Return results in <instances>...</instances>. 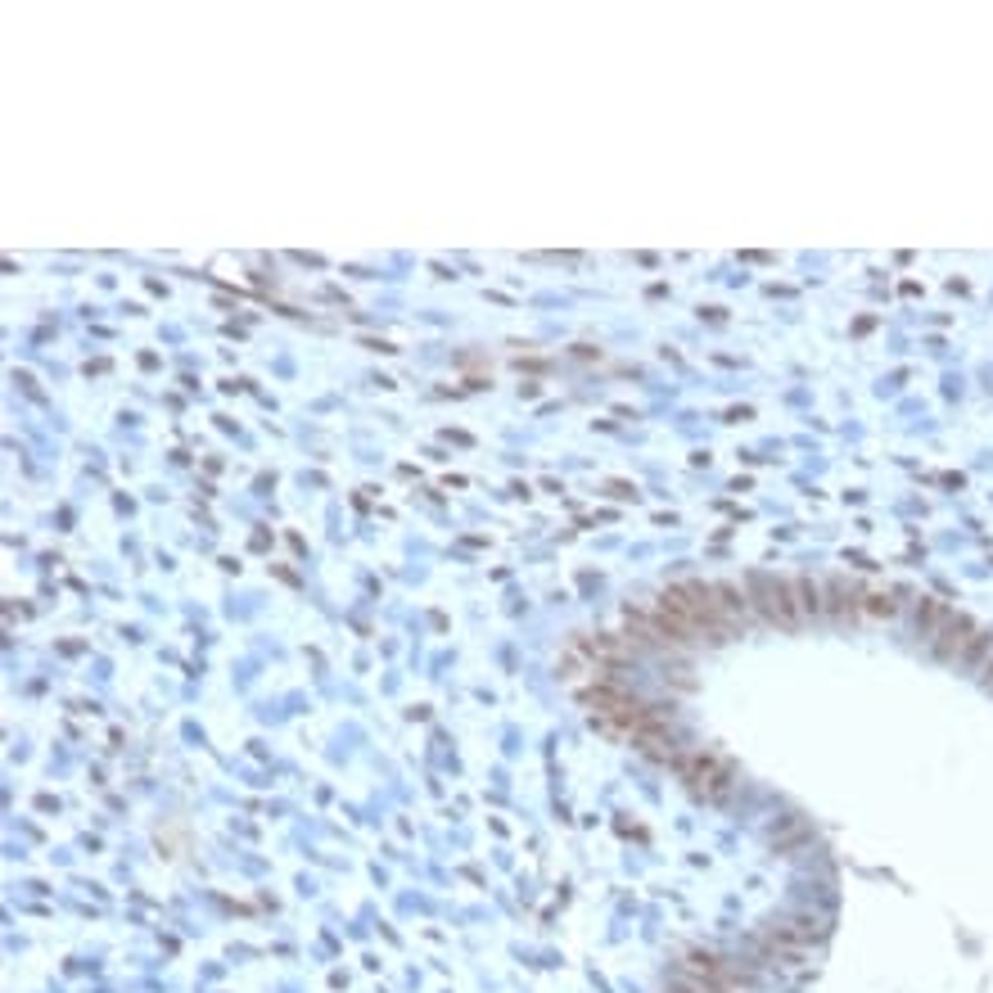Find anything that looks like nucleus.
I'll list each match as a JSON object with an SVG mask.
<instances>
[{
    "instance_id": "f257e3e1",
    "label": "nucleus",
    "mask_w": 993,
    "mask_h": 993,
    "mask_svg": "<svg viewBox=\"0 0 993 993\" xmlns=\"http://www.w3.org/2000/svg\"><path fill=\"white\" fill-rule=\"evenodd\" d=\"M659 606H669L678 619H687L696 628L700 641H722L731 628L718 610V597H714V583H696V578H682V583H674L665 597H659Z\"/></svg>"
},
{
    "instance_id": "f03ea898",
    "label": "nucleus",
    "mask_w": 993,
    "mask_h": 993,
    "mask_svg": "<svg viewBox=\"0 0 993 993\" xmlns=\"http://www.w3.org/2000/svg\"><path fill=\"white\" fill-rule=\"evenodd\" d=\"M583 705L592 709V718L606 727V731H615V736H637L641 727H650V709L641 705V700H632V696H623L619 687H610V682H601V687H592V691H583Z\"/></svg>"
},
{
    "instance_id": "7ed1b4c3",
    "label": "nucleus",
    "mask_w": 993,
    "mask_h": 993,
    "mask_svg": "<svg viewBox=\"0 0 993 993\" xmlns=\"http://www.w3.org/2000/svg\"><path fill=\"white\" fill-rule=\"evenodd\" d=\"M750 597L759 606L764 619L781 623V628H795L804 615H799V601H795V578H773V573H755L750 578Z\"/></svg>"
},
{
    "instance_id": "20e7f679",
    "label": "nucleus",
    "mask_w": 993,
    "mask_h": 993,
    "mask_svg": "<svg viewBox=\"0 0 993 993\" xmlns=\"http://www.w3.org/2000/svg\"><path fill=\"white\" fill-rule=\"evenodd\" d=\"M678 773H682V781L696 790V795H705V799H727L731 795V768L718 759V755H705V750H696V755H682L678 759Z\"/></svg>"
},
{
    "instance_id": "39448f33",
    "label": "nucleus",
    "mask_w": 993,
    "mask_h": 993,
    "mask_svg": "<svg viewBox=\"0 0 993 993\" xmlns=\"http://www.w3.org/2000/svg\"><path fill=\"white\" fill-rule=\"evenodd\" d=\"M975 637H980V632H975V623H971V619H962V615H953V619H948V623L935 632V641H931V646H935V655H940V659H948V665H962V659L971 655V646H975Z\"/></svg>"
},
{
    "instance_id": "423d86ee",
    "label": "nucleus",
    "mask_w": 993,
    "mask_h": 993,
    "mask_svg": "<svg viewBox=\"0 0 993 993\" xmlns=\"http://www.w3.org/2000/svg\"><path fill=\"white\" fill-rule=\"evenodd\" d=\"M822 615H836V619H849V615H863V592L849 588L845 578H832V583H822Z\"/></svg>"
},
{
    "instance_id": "0eeeda50",
    "label": "nucleus",
    "mask_w": 993,
    "mask_h": 993,
    "mask_svg": "<svg viewBox=\"0 0 993 993\" xmlns=\"http://www.w3.org/2000/svg\"><path fill=\"white\" fill-rule=\"evenodd\" d=\"M948 619H953V610H948L944 601H935V597H922V601H917V632H922L926 641H935V632H940Z\"/></svg>"
},
{
    "instance_id": "6e6552de",
    "label": "nucleus",
    "mask_w": 993,
    "mask_h": 993,
    "mask_svg": "<svg viewBox=\"0 0 993 993\" xmlns=\"http://www.w3.org/2000/svg\"><path fill=\"white\" fill-rule=\"evenodd\" d=\"M714 597H718V610H722L727 628L745 623V615H750V606H745V597H740V588H736V583H714Z\"/></svg>"
},
{
    "instance_id": "1a4fd4ad",
    "label": "nucleus",
    "mask_w": 993,
    "mask_h": 993,
    "mask_svg": "<svg viewBox=\"0 0 993 993\" xmlns=\"http://www.w3.org/2000/svg\"><path fill=\"white\" fill-rule=\"evenodd\" d=\"M863 615L867 619H894L898 615L894 592H863Z\"/></svg>"
},
{
    "instance_id": "9d476101",
    "label": "nucleus",
    "mask_w": 993,
    "mask_h": 993,
    "mask_svg": "<svg viewBox=\"0 0 993 993\" xmlns=\"http://www.w3.org/2000/svg\"><path fill=\"white\" fill-rule=\"evenodd\" d=\"M980 678H984V687H993V659H989V669H984Z\"/></svg>"
}]
</instances>
